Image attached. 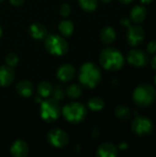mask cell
Returning <instances> with one entry per match:
<instances>
[{"label":"cell","mask_w":156,"mask_h":157,"mask_svg":"<svg viewBox=\"0 0 156 157\" xmlns=\"http://www.w3.org/2000/svg\"><path fill=\"white\" fill-rule=\"evenodd\" d=\"M78 79L83 87L88 89L95 88L101 82V70L96 63L92 62L85 63L79 69Z\"/></svg>","instance_id":"obj_1"},{"label":"cell","mask_w":156,"mask_h":157,"mask_svg":"<svg viewBox=\"0 0 156 157\" xmlns=\"http://www.w3.org/2000/svg\"><path fill=\"white\" fill-rule=\"evenodd\" d=\"M99 63L107 71H119L125 63L124 56L120 51L113 47H107L99 54Z\"/></svg>","instance_id":"obj_2"},{"label":"cell","mask_w":156,"mask_h":157,"mask_svg":"<svg viewBox=\"0 0 156 157\" xmlns=\"http://www.w3.org/2000/svg\"><path fill=\"white\" fill-rule=\"evenodd\" d=\"M132 99L136 106L148 108L156 100V89L149 83H142L133 90Z\"/></svg>","instance_id":"obj_3"},{"label":"cell","mask_w":156,"mask_h":157,"mask_svg":"<svg viewBox=\"0 0 156 157\" xmlns=\"http://www.w3.org/2000/svg\"><path fill=\"white\" fill-rule=\"evenodd\" d=\"M62 113V109L60 108L59 101L54 99L53 98L50 97L47 98H44L40 102V118L48 122L51 123L56 121Z\"/></svg>","instance_id":"obj_4"},{"label":"cell","mask_w":156,"mask_h":157,"mask_svg":"<svg viewBox=\"0 0 156 157\" xmlns=\"http://www.w3.org/2000/svg\"><path fill=\"white\" fill-rule=\"evenodd\" d=\"M62 114L68 122L77 124L86 118L87 109L84 104L74 101L66 104L62 109Z\"/></svg>","instance_id":"obj_5"},{"label":"cell","mask_w":156,"mask_h":157,"mask_svg":"<svg viewBox=\"0 0 156 157\" xmlns=\"http://www.w3.org/2000/svg\"><path fill=\"white\" fill-rule=\"evenodd\" d=\"M44 46L49 53L55 56H63L66 54L69 50V44L65 39L55 33L46 36Z\"/></svg>","instance_id":"obj_6"},{"label":"cell","mask_w":156,"mask_h":157,"mask_svg":"<svg viewBox=\"0 0 156 157\" xmlns=\"http://www.w3.org/2000/svg\"><path fill=\"white\" fill-rule=\"evenodd\" d=\"M131 131L140 137H146L154 132V124L148 117L137 115L131 121Z\"/></svg>","instance_id":"obj_7"},{"label":"cell","mask_w":156,"mask_h":157,"mask_svg":"<svg viewBox=\"0 0 156 157\" xmlns=\"http://www.w3.org/2000/svg\"><path fill=\"white\" fill-rule=\"evenodd\" d=\"M47 141L50 145L55 148H63L69 144V135L60 128H53L49 131Z\"/></svg>","instance_id":"obj_8"},{"label":"cell","mask_w":156,"mask_h":157,"mask_svg":"<svg viewBox=\"0 0 156 157\" xmlns=\"http://www.w3.org/2000/svg\"><path fill=\"white\" fill-rule=\"evenodd\" d=\"M128 63L136 68H142L146 66L150 62L149 53L141 49H132L127 53Z\"/></svg>","instance_id":"obj_9"},{"label":"cell","mask_w":156,"mask_h":157,"mask_svg":"<svg viewBox=\"0 0 156 157\" xmlns=\"http://www.w3.org/2000/svg\"><path fill=\"white\" fill-rule=\"evenodd\" d=\"M144 39L145 30L141 25L134 24L128 27V30L126 33V40L129 45L132 47L139 46L144 41Z\"/></svg>","instance_id":"obj_10"},{"label":"cell","mask_w":156,"mask_h":157,"mask_svg":"<svg viewBox=\"0 0 156 157\" xmlns=\"http://www.w3.org/2000/svg\"><path fill=\"white\" fill-rule=\"evenodd\" d=\"M15 79V71L13 67L5 64L0 66V87L10 86Z\"/></svg>","instance_id":"obj_11"},{"label":"cell","mask_w":156,"mask_h":157,"mask_svg":"<svg viewBox=\"0 0 156 157\" xmlns=\"http://www.w3.org/2000/svg\"><path fill=\"white\" fill-rule=\"evenodd\" d=\"M57 78L62 82H69L71 81L75 75V68L73 64L64 63L59 66L57 73Z\"/></svg>","instance_id":"obj_12"},{"label":"cell","mask_w":156,"mask_h":157,"mask_svg":"<svg viewBox=\"0 0 156 157\" xmlns=\"http://www.w3.org/2000/svg\"><path fill=\"white\" fill-rule=\"evenodd\" d=\"M29 148L28 144L21 139L15 141L10 147V153L15 157H26L29 155Z\"/></svg>","instance_id":"obj_13"},{"label":"cell","mask_w":156,"mask_h":157,"mask_svg":"<svg viewBox=\"0 0 156 157\" xmlns=\"http://www.w3.org/2000/svg\"><path fill=\"white\" fill-rule=\"evenodd\" d=\"M118 154V147L114 144L108 142L101 144L97 150V155L98 157H116Z\"/></svg>","instance_id":"obj_14"},{"label":"cell","mask_w":156,"mask_h":157,"mask_svg":"<svg viewBox=\"0 0 156 157\" xmlns=\"http://www.w3.org/2000/svg\"><path fill=\"white\" fill-rule=\"evenodd\" d=\"M28 30H29V34L34 40H43L48 35V30H47L46 27L40 22L32 23L29 27Z\"/></svg>","instance_id":"obj_15"},{"label":"cell","mask_w":156,"mask_h":157,"mask_svg":"<svg viewBox=\"0 0 156 157\" xmlns=\"http://www.w3.org/2000/svg\"><path fill=\"white\" fill-rule=\"evenodd\" d=\"M146 16H147L146 8L143 5H137L133 6L130 14L131 20L135 24H141L142 22H143L146 18Z\"/></svg>","instance_id":"obj_16"},{"label":"cell","mask_w":156,"mask_h":157,"mask_svg":"<svg viewBox=\"0 0 156 157\" xmlns=\"http://www.w3.org/2000/svg\"><path fill=\"white\" fill-rule=\"evenodd\" d=\"M17 93L22 98H29L34 92V86L30 81L28 80H21L16 86Z\"/></svg>","instance_id":"obj_17"},{"label":"cell","mask_w":156,"mask_h":157,"mask_svg":"<svg viewBox=\"0 0 156 157\" xmlns=\"http://www.w3.org/2000/svg\"><path fill=\"white\" fill-rule=\"evenodd\" d=\"M100 40L103 43L109 45L113 43L117 39L116 30L111 26H105L100 31Z\"/></svg>","instance_id":"obj_18"},{"label":"cell","mask_w":156,"mask_h":157,"mask_svg":"<svg viewBox=\"0 0 156 157\" xmlns=\"http://www.w3.org/2000/svg\"><path fill=\"white\" fill-rule=\"evenodd\" d=\"M52 87H53V85L51 83L47 82V81H42V82H40L38 85V87H37L38 95L42 99L47 98H50L51 96Z\"/></svg>","instance_id":"obj_19"},{"label":"cell","mask_w":156,"mask_h":157,"mask_svg":"<svg viewBox=\"0 0 156 157\" xmlns=\"http://www.w3.org/2000/svg\"><path fill=\"white\" fill-rule=\"evenodd\" d=\"M65 91H66L65 94L67 95V97L70 99H77L83 94L82 86H80L78 84H71V85H69Z\"/></svg>","instance_id":"obj_20"},{"label":"cell","mask_w":156,"mask_h":157,"mask_svg":"<svg viewBox=\"0 0 156 157\" xmlns=\"http://www.w3.org/2000/svg\"><path fill=\"white\" fill-rule=\"evenodd\" d=\"M58 29L60 30V33L63 36L68 37V36H71L73 34L74 29V24H73V22L71 20L63 19V20H62L59 23Z\"/></svg>","instance_id":"obj_21"},{"label":"cell","mask_w":156,"mask_h":157,"mask_svg":"<svg viewBox=\"0 0 156 157\" xmlns=\"http://www.w3.org/2000/svg\"><path fill=\"white\" fill-rule=\"evenodd\" d=\"M114 113L116 117L120 121H128L129 119H131V109L125 105H118L114 110Z\"/></svg>","instance_id":"obj_22"},{"label":"cell","mask_w":156,"mask_h":157,"mask_svg":"<svg viewBox=\"0 0 156 157\" xmlns=\"http://www.w3.org/2000/svg\"><path fill=\"white\" fill-rule=\"evenodd\" d=\"M87 107L93 111H99L104 109L105 101L100 97H93L87 101Z\"/></svg>","instance_id":"obj_23"},{"label":"cell","mask_w":156,"mask_h":157,"mask_svg":"<svg viewBox=\"0 0 156 157\" xmlns=\"http://www.w3.org/2000/svg\"><path fill=\"white\" fill-rule=\"evenodd\" d=\"M79 6L86 12H92L97 9L98 0H78Z\"/></svg>","instance_id":"obj_24"},{"label":"cell","mask_w":156,"mask_h":157,"mask_svg":"<svg viewBox=\"0 0 156 157\" xmlns=\"http://www.w3.org/2000/svg\"><path fill=\"white\" fill-rule=\"evenodd\" d=\"M64 96H65V92L63 89V87L61 86H59L58 84L53 85L52 92H51V97L59 101V100H63L64 98Z\"/></svg>","instance_id":"obj_25"},{"label":"cell","mask_w":156,"mask_h":157,"mask_svg":"<svg viewBox=\"0 0 156 157\" xmlns=\"http://www.w3.org/2000/svg\"><path fill=\"white\" fill-rule=\"evenodd\" d=\"M18 61H19L18 56H17V54L15 53V52H9V53H7L6 56V58H5L6 64L9 65V66H11V67L16 66V65L18 63Z\"/></svg>","instance_id":"obj_26"},{"label":"cell","mask_w":156,"mask_h":157,"mask_svg":"<svg viewBox=\"0 0 156 157\" xmlns=\"http://www.w3.org/2000/svg\"><path fill=\"white\" fill-rule=\"evenodd\" d=\"M71 6H70V5L69 4H67V3H63V4H62L61 5V6H60V14L63 17H68L69 15H70V13H71Z\"/></svg>","instance_id":"obj_27"},{"label":"cell","mask_w":156,"mask_h":157,"mask_svg":"<svg viewBox=\"0 0 156 157\" xmlns=\"http://www.w3.org/2000/svg\"><path fill=\"white\" fill-rule=\"evenodd\" d=\"M147 52L150 54H155L156 53V40H151L147 45Z\"/></svg>","instance_id":"obj_28"},{"label":"cell","mask_w":156,"mask_h":157,"mask_svg":"<svg viewBox=\"0 0 156 157\" xmlns=\"http://www.w3.org/2000/svg\"><path fill=\"white\" fill-rule=\"evenodd\" d=\"M120 25H121L122 27H126V28L130 27V26L131 25V18H129V17H123L120 19Z\"/></svg>","instance_id":"obj_29"},{"label":"cell","mask_w":156,"mask_h":157,"mask_svg":"<svg viewBox=\"0 0 156 157\" xmlns=\"http://www.w3.org/2000/svg\"><path fill=\"white\" fill-rule=\"evenodd\" d=\"M24 2L25 0H9V3L14 6H21Z\"/></svg>","instance_id":"obj_30"},{"label":"cell","mask_w":156,"mask_h":157,"mask_svg":"<svg viewBox=\"0 0 156 157\" xmlns=\"http://www.w3.org/2000/svg\"><path fill=\"white\" fill-rule=\"evenodd\" d=\"M128 147H129V144H128L126 142H121V143L119 144L118 149L122 150V151H125V150H127V149H128Z\"/></svg>","instance_id":"obj_31"},{"label":"cell","mask_w":156,"mask_h":157,"mask_svg":"<svg viewBox=\"0 0 156 157\" xmlns=\"http://www.w3.org/2000/svg\"><path fill=\"white\" fill-rule=\"evenodd\" d=\"M98 135H99V131H98V129H97V128H94V130H93V132H92V136H93V138H97Z\"/></svg>","instance_id":"obj_32"},{"label":"cell","mask_w":156,"mask_h":157,"mask_svg":"<svg viewBox=\"0 0 156 157\" xmlns=\"http://www.w3.org/2000/svg\"><path fill=\"white\" fill-rule=\"evenodd\" d=\"M151 65H152V67L156 71V54L152 58V61H151Z\"/></svg>","instance_id":"obj_33"},{"label":"cell","mask_w":156,"mask_h":157,"mask_svg":"<svg viewBox=\"0 0 156 157\" xmlns=\"http://www.w3.org/2000/svg\"><path fill=\"white\" fill-rule=\"evenodd\" d=\"M141 1V3H143V5L144 4H150V3H152L154 0H140Z\"/></svg>","instance_id":"obj_34"},{"label":"cell","mask_w":156,"mask_h":157,"mask_svg":"<svg viewBox=\"0 0 156 157\" xmlns=\"http://www.w3.org/2000/svg\"><path fill=\"white\" fill-rule=\"evenodd\" d=\"M120 3H122V4H130L131 2H132L133 0H119Z\"/></svg>","instance_id":"obj_35"},{"label":"cell","mask_w":156,"mask_h":157,"mask_svg":"<svg viewBox=\"0 0 156 157\" xmlns=\"http://www.w3.org/2000/svg\"><path fill=\"white\" fill-rule=\"evenodd\" d=\"M103 3H105V4H108V3H110L111 1H113V0H101Z\"/></svg>","instance_id":"obj_36"},{"label":"cell","mask_w":156,"mask_h":157,"mask_svg":"<svg viewBox=\"0 0 156 157\" xmlns=\"http://www.w3.org/2000/svg\"><path fill=\"white\" fill-rule=\"evenodd\" d=\"M2 33H3V30H2V28H1V26H0V38L2 37Z\"/></svg>","instance_id":"obj_37"},{"label":"cell","mask_w":156,"mask_h":157,"mask_svg":"<svg viewBox=\"0 0 156 157\" xmlns=\"http://www.w3.org/2000/svg\"><path fill=\"white\" fill-rule=\"evenodd\" d=\"M154 84H155V86H156V75H155V77H154Z\"/></svg>","instance_id":"obj_38"},{"label":"cell","mask_w":156,"mask_h":157,"mask_svg":"<svg viewBox=\"0 0 156 157\" xmlns=\"http://www.w3.org/2000/svg\"><path fill=\"white\" fill-rule=\"evenodd\" d=\"M3 1H4V0H0V4H1V3H2Z\"/></svg>","instance_id":"obj_39"}]
</instances>
